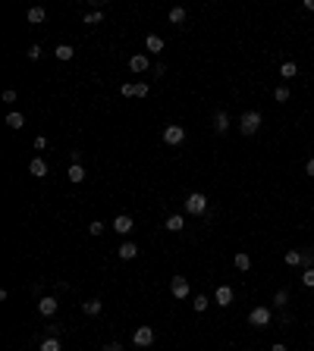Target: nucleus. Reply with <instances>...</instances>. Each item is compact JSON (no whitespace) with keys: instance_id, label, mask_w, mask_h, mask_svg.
I'll return each instance as SVG.
<instances>
[{"instance_id":"obj_29","label":"nucleus","mask_w":314,"mask_h":351,"mask_svg":"<svg viewBox=\"0 0 314 351\" xmlns=\"http://www.w3.org/2000/svg\"><path fill=\"white\" fill-rule=\"evenodd\" d=\"M101 19H104V13H101V10H95V13H88V16H85V25H98Z\"/></svg>"},{"instance_id":"obj_33","label":"nucleus","mask_w":314,"mask_h":351,"mask_svg":"<svg viewBox=\"0 0 314 351\" xmlns=\"http://www.w3.org/2000/svg\"><path fill=\"white\" fill-rule=\"evenodd\" d=\"M25 54H29V60H41V44H32Z\"/></svg>"},{"instance_id":"obj_40","label":"nucleus","mask_w":314,"mask_h":351,"mask_svg":"<svg viewBox=\"0 0 314 351\" xmlns=\"http://www.w3.org/2000/svg\"><path fill=\"white\" fill-rule=\"evenodd\" d=\"M270 351H289V348H286V345H279V342H277V345L270 348Z\"/></svg>"},{"instance_id":"obj_13","label":"nucleus","mask_w":314,"mask_h":351,"mask_svg":"<svg viewBox=\"0 0 314 351\" xmlns=\"http://www.w3.org/2000/svg\"><path fill=\"white\" fill-rule=\"evenodd\" d=\"M214 129H217L220 135H223L226 129H230V116H226L223 110H217V113H214Z\"/></svg>"},{"instance_id":"obj_31","label":"nucleus","mask_w":314,"mask_h":351,"mask_svg":"<svg viewBox=\"0 0 314 351\" xmlns=\"http://www.w3.org/2000/svg\"><path fill=\"white\" fill-rule=\"evenodd\" d=\"M302 267H314V251H302Z\"/></svg>"},{"instance_id":"obj_39","label":"nucleus","mask_w":314,"mask_h":351,"mask_svg":"<svg viewBox=\"0 0 314 351\" xmlns=\"http://www.w3.org/2000/svg\"><path fill=\"white\" fill-rule=\"evenodd\" d=\"M305 173H308V176H314V157L308 160V163H305Z\"/></svg>"},{"instance_id":"obj_35","label":"nucleus","mask_w":314,"mask_h":351,"mask_svg":"<svg viewBox=\"0 0 314 351\" xmlns=\"http://www.w3.org/2000/svg\"><path fill=\"white\" fill-rule=\"evenodd\" d=\"M13 100H16V91L6 88V91H3V104H13Z\"/></svg>"},{"instance_id":"obj_24","label":"nucleus","mask_w":314,"mask_h":351,"mask_svg":"<svg viewBox=\"0 0 314 351\" xmlns=\"http://www.w3.org/2000/svg\"><path fill=\"white\" fill-rule=\"evenodd\" d=\"M283 260L289 263V267H299V263H302V251H286V254H283Z\"/></svg>"},{"instance_id":"obj_28","label":"nucleus","mask_w":314,"mask_h":351,"mask_svg":"<svg viewBox=\"0 0 314 351\" xmlns=\"http://www.w3.org/2000/svg\"><path fill=\"white\" fill-rule=\"evenodd\" d=\"M41 351H60V342H57L54 336H50V339H44V342H41Z\"/></svg>"},{"instance_id":"obj_26","label":"nucleus","mask_w":314,"mask_h":351,"mask_svg":"<svg viewBox=\"0 0 314 351\" xmlns=\"http://www.w3.org/2000/svg\"><path fill=\"white\" fill-rule=\"evenodd\" d=\"M54 54H57V60H72V54H75V50H72L70 44H60V47L54 50Z\"/></svg>"},{"instance_id":"obj_34","label":"nucleus","mask_w":314,"mask_h":351,"mask_svg":"<svg viewBox=\"0 0 314 351\" xmlns=\"http://www.w3.org/2000/svg\"><path fill=\"white\" fill-rule=\"evenodd\" d=\"M88 232H91V235H101V232H104V223H101V220H95V223L88 226Z\"/></svg>"},{"instance_id":"obj_3","label":"nucleus","mask_w":314,"mask_h":351,"mask_svg":"<svg viewBox=\"0 0 314 351\" xmlns=\"http://www.w3.org/2000/svg\"><path fill=\"white\" fill-rule=\"evenodd\" d=\"M270 320H274V317H270V307H264V304H261V307H254V311L248 314V323H251L254 329H264V326H270Z\"/></svg>"},{"instance_id":"obj_14","label":"nucleus","mask_w":314,"mask_h":351,"mask_svg":"<svg viewBox=\"0 0 314 351\" xmlns=\"http://www.w3.org/2000/svg\"><path fill=\"white\" fill-rule=\"evenodd\" d=\"M101 307H104V304H101L98 298H88V301H82V311L88 314V317H98V314H101Z\"/></svg>"},{"instance_id":"obj_27","label":"nucleus","mask_w":314,"mask_h":351,"mask_svg":"<svg viewBox=\"0 0 314 351\" xmlns=\"http://www.w3.org/2000/svg\"><path fill=\"white\" fill-rule=\"evenodd\" d=\"M274 100H277V104H286V100H289V88H286V85H279V88L274 91Z\"/></svg>"},{"instance_id":"obj_32","label":"nucleus","mask_w":314,"mask_h":351,"mask_svg":"<svg viewBox=\"0 0 314 351\" xmlns=\"http://www.w3.org/2000/svg\"><path fill=\"white\" fill-rule=\"evenodd\" d=\"M192 304H195V311H205V307H208L210 301H208L205 295H195V301H192Z\"/></svg>"},{"instance_id":"obj_18","label":"nucleus","mask_w":314,"mask_h":351,"mask_svg":"<svg viewBox=\"0 0 314 351\" xmlns=\"http://www.w3.org/2000/svg\"><path fill=\"white\" fill-rule=\"evenodd\" d=\"M279 75H283V79H295V75H299V66H295L292 60H286V63L279 66Z\"/></svg>"},{"instance_id":"obj_20","label":"nucleus","mask_w":314,"mask_h":351,"mask_svg":"<svg viewBox=\"0 0 314 351\" xmlns=\"http://www.w3.org/2000/svg\"><path fill=\"white\" fill-rule=\"evenodd\" d=\"M6 126H10V129H16V132H19L22 126H25V116H22V113H10V116H6Z\"/></svg>"},{"instance_id":"obj_8","label":"nucleus","mask_w":314,"mask_h":351,"mask_svg":"<svg viewBox=\"0 0 314 351\" xmlns=\"http://www.w3.org/2000/svg\"><path fill=\"white\" fill-rule=\"evenodd\" d=\"M214 301H217L220 307H230V304H233V288H230V286H217Z\"/></svg>"},{"instance_id":"obj_4","label":"nucleus","mask_w":314,"mask_h":351,"mask_svg":"<svg viewBox=\"0 0 314 351\" xmlns=\"http://www.w3.org/2000/svg\"><path fill=\"white\" fill-rule=\"evenodd\" d=\"M132 342H135V348H148V345H154V329L151 326H139L132 332Z\"/></svg>"},{"instance_id":"obj_16","label":"nucleus","mask_w":314,"mask_h":351,"mask_svg":"<svg viewBox=\"0 0 314 351\" xmlns=\"http://www.w3.org/2000/svg\"><path fill=\"white\" fill-rule=\"evenodd\" d=\"M44 19H47L44 6H32V10H29V22H32V25H41Z\"/></svg>"},{"instance_id":"obj_5","label":"nucleus","mask_w":314,"mask_h":351,"mask_svg":"<svg viewBox=\"0 0 314 351\" xmlns=\"http://www.w3.org/2000/svg\"><path fill=\"white\" fill-rule=\"evenodd\" d=\"M110 226H113V232H116V235H129L135 223H132V217H129V213H120V217H116L113 223H110Z\"/></svg>"},{"instance_id":"obj_30","label":"nucleus","mask_w":314,"mask_h":351,"mask_svg":"<svg viewBox=\"0 0 314 351\" xmlns=\"http://www.w3.org/2000/svg\"><path fill=\"white\" fill-rule=\"evenodd\" d=\"M302 282H305L308 288H314V267H308V270L302 273Z\"/></svg>"},{"instance_id":"obj_36","label":"nucleus","mask_w":314,"mask_h":351,"mask_svg":"<svg viewBox=\"0 0 314 351\" xmlns=\"http://www.w3.org/2000/svg\"><path fill=\"white\" fill-rule=\"evenodd\" d=\"M47 148V138H44V135H38V138H35V151H44Z\"/></svg>"},{"instance_id":"obj_12","label":"nucleus","mask_w":314,"mask_h":351,"mask_svg":"<svg viewBox=\"0 0 314 351\" xmlns=\"http://www.w3.org/2000/svg\"><path fill=\"white\" fill-rule=\"evenodd\" d=\"M29 173L35 176V179H44V176H47V163H44L41 157H35V160L29 163Z\"/></svg>"},{"instance_id":"obj_10","label":"nucleus","mask_w":314,"mask_h":351,"mask_svg":"<svg viewBox=\"0 0 314 351\" xmlns=\"http://www.w3.org/2000/svg\"><path fill=\"white\" fill-rule=\"evenodd\" d=\"M139 257V245L135 242H123L120 245V260H135Z\"/></svg>"},{"instance_id":"obj_11","label":"nucleus","mask_w":314,"mask_h":351,"mask_svg":"<svg viewBox=\"0 0 314 351\" xmlns=\"http://www.w3.org/2000/svg\"><path fill=\"white\" fill-rule=\"evenodd\" d=\"M148 66H151V63H148L145 54H135V57L129 60V69H132V72H148Z\"/></svg>"},{"instance_id":"obj_25","label":"nucleus","mask_w":314,"mask_h":351,"mask_svg":"<svg viewBox=\"0 0 314 351\" xmlns=\"http://www.w3.org/2000/svg\"><path fill=\"white\" fill-rule=\"evenodd\" d=\"M289 304V292H286V288H279V292L274 295V307H286Z\"/></svg>"},{"instance_id":"obj_17","label":"nucleus","mask_w":314,"mask_h":351,"mask_svg":"<svg viewBox=\"0 0 314 351\" xmlns=\"http://www.w3.org/2000/svg\"><path fill=\"white\" fill-rule=\"evenodd\" d=\"M233 263H236V270H251V257H248V254H245V251H239V254H236V257H233Z\"/></svg>"},{"instance_id":"obj_19","label":"nucleus","mask_w":314,"mask_h":351,"mask_svg":"<svg viewBox=\"0 0 314 351\" xmlns=\"http://www.w3.org/2000/svg\"><path fill=\"white\" fill-rule=\"evenodd\" d=\"M167 229L170 232H179V229H185V220L179 217V213H173V217H167Z\"/></svg>"},{"instance_id":"obj_6","label":"nucleus","mask_w":314,"mask_h":351,"mask_svg":"<svg viewBox=\"0 0 314 351\" xmlns=\"http://www.w3.org/2000/svg\"><path fill=\"white\" fill-rule=\"evenodd\" d=\"M170 292H173V298H189V279H185V276H173V279H170Z\"/></svg>"},{"instance_id":"obj_7","label":"nucleus","mask_w":314,"mask_h":351,"mask_svg":"<svg viewBox=\"0 0 314 351\" xmlns=\"http://www.w3.org/2000/svg\"><path fill=\"white\" fill-rule=\"evenodd\" d=\"M164 141L167 144H182L185 141V129H182V126H167V129H164Z\"/></svg>"},{"instance_id":"obj_41","label":"nucleus","mask_w":314,"mask_h":351,"mask_svg":"<svg viewBox=\"0 0 314 351\" xmlns=\"http://www.w3.org/2000/svg\"><path fill=\"white\" fill-rule=\"evenodd\" d=\"M305 10H311V13H314V0H305Z\"/></svg>"},{"instance_id":"obj_9","label":"nucleus","mask_w":314,"mask_h":351,"mask_svg":"<svg viewBox=\"0 0 314 351\" xmlns=\"http://www.w3.org/2000/svg\"><path fill=\"white\" fill-rule=\"evenodd\" d=\"M38 314L41 317H54L57 314V298H41V301H38Z\"/></svg>"},{"instance_id":"obj_15","label":"nucleus","mask_w":314,"mask_h":351,"mask_svg":"<svg viewBox=\"0 0 314 351\" xmlns=\"http://www.w3.org/2000/svg\"><path fill=\"white\" fill-rule=\"evenodd\" d=\"M145 47L151 50V54H160V50H164V38H160V35H148L145 38Z\"/></svg>"},{"instance_id":"obj_37","label":"nucleus","mask_w":314,"mask_h":351,"mask_svg":"<svg viewBox=\"0 0 314 351\" xmlns=\"http://www.w3.org/2000/svg\"><path fill=\"white\" fill-rule=\"evenodd\" d=\"M101 351H123V345H120V342H107V345L101 348Z\"/></svg>"},{"instance_id":"obj_21","label":"nucleus","mask_w":314,"mask_h":351,"mask_svg":"<svg viewBox=\"0 0 314 351\" xmlns=\"http://www.w3.org/2000/svg\"><path fill=\"white\" fill-rule=\"evenodd\" d=\"M170 22H173V25L185 22V10H182V6H173V10H170Z\"/></svg>"},{"instance_id":"obj_22","label":"nucleus","mask_w":314,"mask_h":351,"mask_svg":"<svg viewBox=\"0 0 314 351\" xmlns=\"http://www.w3.org/2000/svg\"><path fill=\"white\" fill-rule=\"evenodd\" d=\"M82 179H85L82 163H72V166H70V182H82Z\"/></svg>"},{"instance_id":"obj_1","label":"nucleus","mask_w":314,"mask_h":351,"mask_svg":"<svg viewBox=\"0 0 314 351\" xmlns=\"http://www.w3.org/2000/svg\"><path fill=\"white\" fill-rule=\"evenodd\" d=\"M261 129V113L258 110H248V113H242V119H239V132L242 135H254Z\"/></svg>"},{"instance_id":"obj_38","label":"nucleus","mask_w":314,"mask_h":351,"mask_svg":"<svg viewBox=\"0 0 314 351\" xmlns=\"http://www.w3.org/2000/svg\"><path fill=\"white\" fill-rule=\"evenodd\" d=\"M120 94H123V97H132V82H126L123 88H120Z\"/></svg>"},{"instance_id":"obj_2","label":"nucleus","mask_w":314,"mask_h":351,"mask_svg":"<svg viewBox=\"0 0 314 351\" xmlns=\"http://www.w3.org/2000/svg\"><path fill=\"white\" fill-rule=\"evenodd\" d=\"M208 210V198L201 191H192L189 198H185V213H192V217H201V213Z\"/></svg>"},{"instance_id":"obj_23","label":"nucleus","mask_w":314,"mask_h":351,"mask_svg":"<svg viewBox=\"0 0 314 351\" xmlns=\"http://www.w3.org/2000/svg\"><path fill=\"white\" fill-rule=\"evenodd\" d=\"M148 85L145 82H132V97H148Z\"/></svg>"}]
</instances>
